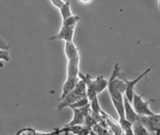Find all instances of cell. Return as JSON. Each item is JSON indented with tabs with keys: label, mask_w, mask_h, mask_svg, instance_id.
<instances>
[{
	"label": "cell",
	"mask_w": 160,
	"mask_h": 135,
	"mask_svg": "<svg viewBox=\"0 0 160 135\" xmlns=\"http://www.w3.org/2000/svg\"><path fill=\"white\" fill-rule=\"evenodd\" d=\"M0 49H2V50H9L10 49V45L1 37H0Z\"/></svg>",
	"instance_id": "obj_17"
},
{
	"label": "cell",
	"mask_w": 160,
	"mask_h": 135,
	"mask_svg": "<svg viewBox=\"0 0 160 135\" xmlns=\"http://www.w3.org/2000/svg\"><path fill=\"white\" fill-rule=\"evenodd\" d=\"M90 101L88 99V97H84L82 98V99H80L79 101H77V102H75L74 104H72L69 106V108H83V106H86L87 104H89Z\"/></svg>",
	"instance_id": "obj_14"
},
{
	"label": "cell",
	"mask_w": 160,
	"mask_h": 135,
	"mask_svg": "<svg viewBox=\"0 0 160 135\" xmlns=\"http://www.w3.org/2000/svg\"><path fill=\"white\" fill-rule=\"evenodd\" d=\"M64 52L68 59V77L66 78H79L80 55L78 48L74 44V41H65Z\"/></svg>",
	"instance_id": "obj_1"
},
{
	"label": "cell",
	"mask_w": 160,
	"mask_h": 135,
	"mask_svg": "<svg viewBox=\"0 0 160 135\" xmlns=\"http://www.w3.org/2000/svg\"><path fill=\"white\" fill-rule=\"evenodd\" d=\"M50 1H51V3H52L56 7H58L59 10H60L61 7H63V4L65 3L64 0H50Z\"/></svg>",
	"instance_id": "obj_16"
},
{
	"label": "cell",
	"mask_w": 160,
	"mask_h": 135,
	"mask_svg": "<svg viewBox=\"0 0 160 135\" xmlns=\"http://www.w3.org/2000/svg\"><path fill=\"white\" fill-rule=\"evenodd\" d=\"M93 83H94V88L97 95H99L102 90L108 87V81L102 76H97L96 78H94Z\"/></svg>",
	"instance_id": "obj_10"
},
{
	"label": "cell",
	"mask_w": 160,
	"mask_h": 135,
	"mask_svg": "<svg viewBox=\"0 0 160 135\" xmlns=\"http://www.w3.org/2000/svg\"><path fill=\"white\" fill-rule=\"evenodd\" d=\"M62 133L61 128H55L51 132H40L32 128H25L19 130L15 135H60Z\"/></svg>",
	"instance_id": "obj_8"
},
{
	"label": "cell",
	"mask_w": 160,
	"mask_h": 135,
	"mask_svg": "<svg viewBox=\"0 0 160 135\" xmlns=\"http://www.w3.org/2000/svg\"><path fill=\"white\" fill-rule=\"evenodd\" d=\"M158 6H159V7H160V0H158Z\"/></svg>",
	"instance_id": "obj_21"
},
{
	"label": "cell",
	"mask_w": 160,
	"mask_h": 135,
	"mask_svg": "<svg viewBox=\"0 0 160 135\" xmlns=\"http://www.w3.org/2000/svg\"><path fill=\"white\" fill-rule=\"evenodd\" d=\"M76 26H62L59 33L55 36H51L50 40H60L64 41H73L74 33Z\"/></svg>",
	"instance_id": "obj_6"
},
{
	"label": "cell",
	"mask_w": 160,
	"mask_h": 135,
	"mask_svg": "<svg viewBox=\"0 0 160 135\" xmlns=\"http://www.w3.org/2000/svg\"><path fill=\"white\" fill-rule=\"evenodd\" d=\"M155 132H156V135H160V129L157 130V131H155Z\"/></svg>",
	"instance_id": "obj_19"
},
{
	"label": "cell",
	"mask_w": 160,
	"mask_h": 135,
	"mask_svg": "<svg viewBox=\"0 0 160 135\" xmlns=\"http://www.w3.org/2000/svg\"><path fill=\"white\" fill-rule=\"evenodd\" d=\"M78 81H79V78H66L65 82H64V84H63V87H62V94H61L60 100L63 99L66 95H68L69 93L76 87Z\"/></svg>",
	"instance_id": "obj_9"
},
{
	"label": "cell",
	"mask_w": 160,
	"mask_h": 135,
	"mask_svg": "<svg viewBox=\"0 0 160 135\" xmlns=\"http://www.w3.org/2000/svg\"><path fill=\"white\" fill-rule=\"evenodd\" d=\"M152 102H155V99H149V100H144L143 95H138L135 93L131 101V105H132L133 110L139 116H152L154 115V112L151 111L149 108V104Z\"/></svg>",
	"instance_id": "obj_3"
},
{
	"label": "cell",
	"mask_w": 160,
	"mask_h": 135,
	"mask_svg": "<svg viewBox=\"0 0 160 135\" xmlns=\"http://www.w3.org/2000/svg\"><path fill=\"white\" fill-rule=\"evenodd\" d=\"M78 1L81 2V3H83V4H89V3H91L93 0H78Z\"/></svg>",
	"instance_id": "obj_18"
},
{
	"label": "cell",
	"mask_w": 160,
	"mask_h": 135,
	"mask_svg": "<svg viewBox=\"0 0 160 135\" xmlns=\"http://www.w3.org/2000/svg\"><path fill=\"white\" fill-rule=\"evenodd\" d=\"M124 112H125L126 120H128L130 123L133 124L135 123H137V121L140 120L141 116H139L138 114L136 113L132 108V105H131V103L128 101V99L125 97V96H124Z\"/></svg>",
	"instance_id": "obj_7"
},
{
	"label": "cell",
	"mask_w": 160,
	"mask_h": 135,
	"mask_svg": "<svg viewBox=\"0 0 160 135\" xmlns=\"http://www.w3.org/2000/svg\"><path fill=\"white\" fill-rule=\"evenodd\" d=\"M60 13H61V16H62V20L71 17L72 15H73L72 14V11H71V2L65 1V3L63 4V7L60 9Z\"/></svg>",
	"instance_id": "obj_12"
},
{
	"label": "cell",
	"mask_w": 160,
	"mask_h": 135,
	"mask_svg": "<svg viewBox=\"0 0 160 135\" xmlns=\"http://www.w3.org/2000/svg\"><path fill=\"white\" fill-rule=\"evenodd\" d=\"M0 61H4V62L10 61L9 50H2V49H0Z\"/></svg>",
	"instance_id": "obj_15"
},
{
	"label": "cell",
	"mask_w": 160,
	"mask_h": 135,
	"mask_svg": "<svg viewBox=\"0 0 160 135\" xmlns=\"http://www.w3.org/2000/svg\"><path fill=\"white\" fill-rule=\"evenodd\" d=\"M140 123L146 128L148 132H155L160 129V114H156L152 116H141Z\"/></svg>",
	"instance_id": "obj_5"
},
{
	"label": "cell",
	"mask_w": 160,
	"mask_h": 135,
	"mask_svg": "<svg viewBox=\"0 0 160 135\" xmlns=\"http://www.w3.org/2000/svg\"><path fill=\"white\" fill-rule=\"evenodd\" d=\"M80 20V16L78 15H72L71 17L62 20V26H76Z\"/></svg>",
	"instance_id": "obj_13"
},
{
	"label": "cell",
	"mask_w": 160,
	"mask_h": 135,
	"mask_svg": "<svg viewBox=\"0 0 160 135\" xmlns=\"http://www.w3.org/2000/svg\"><path fill=\"white\" fill-rule=\"evenodd\" d=\"M84 97H87V85L84 81L79 79L76 87L68 95H66L63 99L60 100V103L58 104V111H62L65 108H69L72 104H74L75 102H77V101H79Z\"/></svg>",
	"instance_id": "obj_2"
},
{
	"label": "cell",
	"mask_w": 160,
	"mask_h": 135,
	"mask_svg": "<svg viewBox=\"0 0 160 135\" xmlns=\"http://www.w3.org/2000/svg\"><path fill=\"white\" fill-rule=\"evenodd\" d=\"M0 67H3V63H2V61H0Z\"/></svg>",
	"instance_id": "obj_20"
},
{
	"label": "cell",
	"mask_w": 160,
	"mask_h": 135,
	"mask_svg": "<svg viewBox=\"0 0 160 135\" xmlns=\"http://www.w3.org/2000/svg\"><path fill=\"white\" fill-rule=\"evenodd\" d=\"M132 131L135 135H149L148 131L146 130L145 127L140 123V120L132 124Z\"/></svg>",
	"instance_id": "obj_11"
},
{
	"label": "cell",
	"mask_w": 160,
	"mask_h": 135,
	"mask_svg": "<svg viewBox=\"0 0 160 135\" xmlns=\"http://www.w3.org/2000/svg\"><path fill=\"white\" fill-rule=\"evenodd\" d=\"M152 68H153V67H148L146 70H144L140 76H138V78H136V79H133V80H128V79H126V78H123L124 82H125V84H126V89H125V94H124V96L127 98L130 103H131V101H132L133 95H135V90H133V88H135L136 84L139 81H141V80L143 79L145 76H148L149 72H151Z\"/></svg>",
	"instance_id": "obj_4"
}]
</instances>
